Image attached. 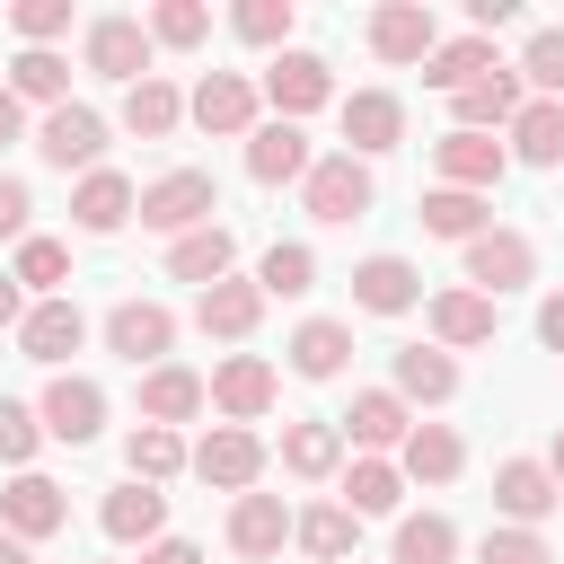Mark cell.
Here are the masks:
<instances>
[{"label": "cell", "mask_w": 564, "mask_h": 564, "mask_svg": "<svg viewBox=\"0 0 564 564\" xmlns=\"http://www.w3.org/2000/svg\"><path fill=\"white\" fill-rule=\"evenodd\" d=\"M212 212H220V185L203 176V167H167L159 185H141V229H159V238H185V229H212Z\"/></svg>", "instance_id": "obj_1"}, {"label": "cell", "mask_w": 564, "mask_h": 564, "mask_svg": "<svg viewBox=\"0 0 564 564\" xmlns=\"http://www.w3.org/2000/svg\"><path fill=\"white\" fill-rule=\"evenodd\" d=\"M35 423H44V441L88 449V441L106 432V388H97V379H79V370H53V388L35 397Z\"/></svg>", "instance_id": "obj_2"}, {"label": "cell", "mask_w": 564, "mask_h": 564, "mask_svg": "<svg viewBox=\"0 0 564 564\" xmlns=\"http://www.w3.org/2000/svg\"><path fill=\"white\" fill-rule=\"evenodd\" d=\"M185 467H194L203 485H220V494H247V485L264 476V441H256L247 423H212V432L185 449Z\"/></svg>", "instance_id": "obj_3"}, {"label": "cell", "mask_w": 564, "mask_h": 564, "mask_svg": "<svg viewBox=\"0 0 564 564\" xmlns=\"http://www.w3.org/2000/svg\"><path fill=\"white\" fill-rule=\"evenodd\" d=\"M35 159L62 167V176H70V167L88 176V167L106 159V115H97V106H53V115L35 123Z\"/></svg>", "instance_id": "obj_4"}, {"label": "cell", "mask_w": 564, "mask_h": 564, "mask_svg": "<svg viewBox=\"0 0 564 564\" xmlns=\"http://www.w3.org/2000/svg\"><path fill=\"white\" fill-rule=\"evenodd\" d=\"M300 194H308V212H317L326 229H344V220H361V212L379 203L370 167H361V159H344V150H335V159H317V167L300 176Z\"/></svg>", "instance_id": "obj_5"}, {"label": "cell", "mask_w": 564, "mask_h": 564, "mask_svg": "<svg viewBox=\"0 0 564 564\" xmlns=\"http://www.w3.org/2000/svg\"><path fill=\"white\" fill-rule=\"evenodd\" d=\"M264 97H273V123H300V115H317L326 97H335V79H326V53H273L264 62Z\"/></svg>", "instance_id": "obj_6"}, {"label": "cell", "mask_w": 564, "mask_h": 564, "mask_svg": "<svg viewBox=\"0 0 564 564\" xmlns=\"http://www.w3.org/2000/svg\"><path fill=\"white\" fill-rule=\"evenodd\" d=\"M185 115H194L203 132H220V141H247V132H256V79H247V70H203L194 97H185Z\"/></svg>", "instance_id": "obj_7"}, {"label": "cell", "mask_w": 564, "mask_h": 564, "mask_svg": "<svg viewBox=\"0 0 564 564\" xmlns=\"http://www.w3.org/2000/svg\"><path fill=\"white\" fill-rule=\"evenodd\" d=\"M529 273H538V247H529L520 229H485V238H467V291L502 300V291H529Z\"/></svg>", "instance_id": "obj_8"}, {"label": "cell", "mask_w": 564, "mask_h": 564, "mask_svg": "<svg viewBox=\"0 0 564 564\" xmlns=\"http://www.w3.org/2000/svg\"><path fill=\"white\" fill-rule=\"evenodd\" d=\"M167 344H176V317H167L159 300H115V308H106V352H123L132 370H159Z\"/></svg>", "instance_id": "obj_9"}, {"label": "cell", "mask_w": 564, "mask_h": 564, "mask_svg": "<svg viewBox=\"0 0 564 564\" xmlns=\"http://www.w3.org/2000/svg\"><path fill=\"white\" fill-rule=\"evenodd\" d=\"M432 44H441V18H432L423 0H379V9H370V53H379V62L405 70V62H432Z\"/></svg>", "instance_id": "obj_10"}, {"label": "cell", "mask_w": 564, "mask_h": 564, "mask_svg": "<svg viewBox=\"0 0 564 564\" xmlns=\"http://www.w3.org/2000/svg\"><path fill=\"white\" fill-rule=\"evenodd\" d=\"M405 141V97H388V88H352L344 97V159H379V150H397Z\"/></svg>", "instance_id": "obj_11"}, {"label": "cell", "mask_w": 564, "mask_h": 564, "mask_svg": "<svg viewBox=\"0 0 564 564\" xmlns=\"http://www.w3.org/2000/svg\"><path fill=\"white\" fill-rule=\"evenodd\" d=\"M432 167H441V185H458V194H494L502 167H511V150H502L494 132H441V141H432Z\"/></svg>", "instance_id": "obj_12"}, {"label": "cell", "mask_w": 564, "mask_h": 564, "mask_svg": "<svg viewBox=\"0 0 564 564\" xmlns=\"http://www.w3.org/2000/svg\"><path fill=\"white\" fill-rule=\"evenodd\" d=\"M79 344H88V317H79V300H70V291H62V300H35V308L18 317V352H26V361H44V370H62Z\"/></svg>", "instance_id": "obj_13"}, {"label": "cell", "mask_w": 564, "mask_h": 564, "mask_svg": "<svg viewBox=\"0 0 564 564\" xmlns=\"http://www.w3.org/2000/svg\"><path fill=\"white\" fill-rule=\"evenodd\" d=\"M132 212H141V185H132L123 167H88V176L70 185V220H79L88 238H115Z\"/></svg>", "instance_id": "obj_14"}, {"label": "cell", "mask_w": 564, "mask_h": 564, "mask_svg": "<svg viewBox=\"0 0 564 564\" xmlns=\"http://www.w3.org/2000/svg\"><path fill=\"white\" fill-rule=\"evenodd\" d=\"M555 502H564V494H555L546 458H502V467H494V511H502V529H538Z\"/></svg>", "instance_id": "obj_15"}, {"label": "cell", "mask_w": 564, "mask_h": 564, "mask_svg": "<svg viewBox=\"0 0 564 564\" xmlns=\"http://www.w3.org/2000/svg\"><path fill=\"white\" fill-rule=\"evenodd\" d=\"M62 520H70V502H62V485H53V476H35V467H26V476H9V485H0V529H9V538H26V546H35V538H53Z\"/></svg>", "instance_id": "obj_16"}, {"label": "cell", "mask_w": 564, "mask_h": 564, "mask_svg": "<svg viewBox=\"0 0 564 564\" xmlns=\"http://www.w3.org/2000/svg\"><path fill=\"white\" fill-rule=\"evenodd\" d=\"M88 70L97 79H150V26L141 18H88Z\"/></svg>", "instance_id": "obj_17"}, {"label": "cell", "mask_w": 564, "mask_h": 564, "mask_svg": "<svg viewBox=\"0 0 564 564\" xmlns=\"http://www.w3.org/2000/svg\"><path fill=\"white\" fill-rule=\"evenodd\" d=\"M203 405H220L229 423H256V414L273 405V361H256V352H229V361L203 379Z\"/></svg>", "instance_id": "obj_18"}, {"label": "cell", "mask_w": 564, "mask_h": 564, "mask_svg": "<svg viewBox=\"0 0 564 564\" xmlns=\"http://www.w3.org/2000/svg\"><path fill=\"white\" fill-rule=\"evenodd\" d=\"M335 432H344L361 458H379V449H397V441L414 432V414H405V397H397V388H361V397L344 405V423H335Z\"/></svg>", "instance_id": "obj_19"}, {"label": "cell", "mask_w": 564, "mask_h": 564, "mask_svg": "<svg viewBox=\"0 0 564 564\" xmlns=\"http://www.w3.org/2000/svg\"><path fill=\"white\" fill-rule=\"evenodd\" d=\"M97 529H106L115 546H159V538H167V494H159V485H115V494L97 502Z\"/></svg>", "instance_id": "obj_20"}, {"label": "cell", "mask_w": 564, "mask_h": 564, "mask_svg": "<svg viewBox=\"0 0 564 564\" xmlns=\"http://www.w3.org/2000/svg\"><path fill=\"white\" fill-rule=\"evenodd\" d=\"M282 546H291V511H282V494H238V502H229V555L273 564Z\"/></svg>", "instance_id": "obj_21"}, {"label": "cell", "mask_w": 564, "mask_h": 564, "mask_svg": "<svg viewBox=\"0 0 564 564\" xmlns=\"http://www.w3.org/2000/svg\"><path fill=\"white\" fill-rule=\"evenodd\" d=\"M529 106V88H520V70H485V79H467L458 97H449V115H458V132H511V115Z\"/></svg>", "instance_id": "obj_22"}, {"label": "cell", "mask_w": 564, "mask_h": 564, "mask_svg": "<svg viewBox=\"0 0 564 564\" xmlns=\"http://www.w3.org/2000/svg\"><path fill=\"white\" fill-rule=\"evenodd\" d=\"M308 167H317V150H308L300 123H256V132H247V176H256V185H300Z\"/></svg>", "instance_id": "obj_23"}, {"label": "cell", "mask_w": 564, "mask_h": 564, "mask_svg": "<svg viewBox=\"0 0 564 564\" xmlns=\"http://www.w3.org/2000/svg\"><path fill=\"white\" fill-rule=\"evenodd\" d=\"M423 300V273L405 264V256H361L352 264V308H370V317H405Z\"/></svg>", "instance_id": "obj_24"}, {"label": "cell", "mask_w": 564, "mask_h": 564, "mask_svg": "<svg viewBox=\"0 0 564 564\" xmlns=\"http://www.w3.org/2000/svg\"><path fill=\"white\" fill-rule=\"evenodd\" d=\"M256 317H264V291H256V282H238V273H229V282H212V291H194V326H203V335H220V344H247V335H256Z\"/></svg>", "instance_id": "obj_25"}, {"label": "cell", "mask_w": 564, "mask_h": 564, "mask_svg": "<svg viewBox=\"0 0 564 564\" xmlns=\"http://www.w3.org/2000/svg\"><path fill=\"white\" fill-rule=\"evenodd\" d=\"M467 467V441L449 432V423H414L405 441H397V476H414V485H449Z\"/></svg>", "instance_id": "obj_26"}, {"label": "cell", "mask_w": 564, "mask_h": 564, "mask_svg": "<svg viewBox=\"0 0 564 564\" xmlns=\"http://www.w3.org/2000/svg\"><path fill=\"white\" fill-rule=\"evenodd\" d=\"M229 256H238V238L212 220V229H185V238H167V273L176 282H194V291H212V282H229Z\"/></svg>", "instance_id": "obj_27"}, {"label": "cell", "mask_w": 564, "mask_h": 564, "mask_svg": "<svg viewBox=\"0 0 564 564\" xmlns=\"http://www.w3.org/2000/svg\"><path fill=\"white\" fill-rule=\"evenodd\" d=\"M203 414V379L185 370V361H159V370H141V423H194Z\"/></svg>", "instance_id": "obj_28"}, {"label": "cell", "mask_w": 564, "mask_h": 564, "mask_svg": "<svg viewBox=\"0 0 564 564\" xmlns=\"http://www.w3.org/2000/svg\"><path fill=\"white\" fill-rule=\"evenodd\" d=\"M352 538H361V520H352L344 502H308V511H291V546H300L308 564H344Z\"/></svg>", "instance_id": "obj_29"}, {"label": "cell", "mask_w": 564, "mask_h": 564, "mask_svg": "<svg viewBox=\"0 0 564 564\" xmlns=\"http://www.w3.org/2000/svg\"><path fill=\"white\" fill-rule=\"evenodd\" d=\"M511 159L520 167H564V97H529L511 115Z\"/></svg>", "instance_id": "obj_30"}, {"label": "cell", "mask_w": 564, "mask_h": 564, "mask_svg": "<svg viewBox=\"0 0 564 564\" xmlns=\"http://www.w3.org/2000/svg\"><path fill=\"white\" fill-rule=\"evenodd\" d=\"M176 123H185L176 79H159V70H150V79H132V88H123V132H132V141H167Z\"/></svg>", "instance_id": "obj_31"}, {"label": "cell", "mask_w": 564, "mask_h": 564, "mask_svg": "<svg viewBox=\"0 0 564 564\" xmlns=\"http://www.w3.org/2000/svg\"><path fill=\"white\" fill-rule=\"evenodd\" d=\"M414 212H423V229H432V238H458V247L494 229V194H458V185H432Z\"/></svg>", "instance_id": "obj_32"}, {"label": "cell", "mask_w": 564, "mask_h": 564, "mask_svg": "<svg viewBox=\"0 0 564 564\" xmlns=\"http://www.w3.org/2000/svg\"><path fill=\"white\" fill-rule=\"evenodd\" d=\"M432 344H441V352L494 344V300H485V291H441V300H432Z\"/></svg>", "instance_id": "obj_33"}, {"label": "cell", "mask_w": 564, "mask_h": 564, "mask_svg": "<svg viewBox=\"0 0 564 564\" xmlns=\"http://www.w3.org/2000/svg\"><path fill=\"white\" fill-rule=\"evenodd\" d=\"M397 397H405V405H449V397H458V361H449L441 344H405V352H397Z\"/></svg>", "instance_id": "obj_34"}, {"label": "cell", "mask_w": 564, "mask_h": 564, "mask_svg": "<svg viewBox=\"0 0 564 564\" xmlns=\"http://www.w3.org/2000/svg\"><path fill=\"white\" fill-rule=\"evenodd\" d=\"M344 361H352V326L344 317H308L291 335V370L300 379H344Z\"/></svg>", "instance_id": "obj_35"}, {"label": "cell", "mask_w": 564, "mask_h": 564, "mask_svg": "<svg viewBox=\"0 0 564 564\" xmlns=\"http://www.w3.org/2000/svg\"><path fill=\"white\" fill-rule=\"evenodd\" d=\"M458 555V520L449 511H405L388 538V564H449Z\"/></svg>", "instance_id": "obj_36"}, {"label": "cell", "mask_w": 564, "mask_h": 564, "mask_svg": "<svg viewBox=\"0 0 564 564\" xmlns=\"http://www.w3.org/2000/svg\"><path fill=\"white\" fill-rule=\"evenodd\" d=\"M9 282L18 291H35V300H62V282H70V247L62 238H18V264H9Z\"/></svg>", "instance_id": "obj_37"}, {"label": "cell", "mask_w": 564, "mask_h": 564, "mask_svg": "<svg viewBox=\"0 0 564 564\" xmlns=\"http://www.w3.org/2000/svg\"><path fill=\"white\" fill-rule=\"evenodd\" d=\"M282 467L308 476V485L335 476V467H344V432H335V423H282Z\"/></svg>", "instance_id": "obj_38"}, {"label": "cell", "mask_w": 564, "mask_h": 564, "mask_svg": "<svg viewBox=\"0 0 564 564\" xmlns=\"http://www.w3.org/2000/svg\"><path fill=\"white\" fill-rule=\"evenodd\" d=\"M405 502V476L388 467V458H352L344 467V511L352 520H379V511H397Z\"/></svg>", "instance_id": "obj_39"}, {"label": "cell", "mask_w": 564, "mask_h": 564, "mask_svg": "<svg viewBox=\"0 0 564 564\" xmlns=\"http://www.w3.org/2000/svg\"><path fill=\"white\" fill-rule=\"evenodd\" d=\"M485 70H502V62H494V44H485V35H458V44H432L423 88H449V97H458V88H467V79H485Z\"/></svg>", "instance_id": "obj_40"}, {"label": "cell", "mask_w": 564, "mask_h": 564, "mask_svg": "<svg viewBox=\"0 0 564 564\" xmlns=\"http://www.w3.org/2000/svg\"><path fill=\"white\" fill-rule=\"evenodd\" d=\"M9 97H18V106L35 97L44 115L70 106V62H62V53H18V62H9Z\"/></svg>", "instance_id": "obj_41"}, {"label": "cell", "mask_w": 564, "mask_h": 564, "mask_svg": "<svg viewBox=\"0 0 564 564\" xmlns=\"http://www.w3.org/2000/svg\"><path fill=\"white\" fill-rule=\"evenodd\" d=\"M123 467H132V485H167V476L185 467V441H176L167 423H132V441H123Z\"/></svg>", "instance_id": "obj_42"}, {"label": "cell", "mask_w": 564, "mask_h": 564, "mask_svg": "<svg viewBox=\"0 0 564 564\" xmlns=\"http://www.w3.org/2000/svg\"><path fill=\"white\" fill-rule=\"evenodd\" d=\"M520 88L529 97H564V26H529V44H520Z\"/></svg>", "instance_id": "obj_43"}, {"label": "cell", "mask_w": 564, "mask_h": 564, "mask_svg": "<svg viewBox=\"0 0 564 564\" xmlns=\"http://www.w3.org/2000/svg\"><path fill=\"white\" fill-rule=\"evenodd\" d=\"M256 291H264V300H300V291H317V256H308L300 238H291V247H264Z\"/></svg>", "instance_id": "obj_44"}, {"label": "cell", "mask_w": 564, "mask_h": 564, "mask_svg": "<svg viewBox=\"0 0 564 564\" xmlns=\"http://www.w3.org/2000/svg\"><path fill=\"white\" fill-rule=\"evenodd\" d=\"M141 26H150V44H203L212 35V9L203 0H159Z\"/></svg>", "instance_id": "obj_45"}, {"label": "cell", "mask_w": 564, "mask_h": 564, "mask_svg": "<svg viewBox=\"0 0 564 564\" xmlns=\"http://www.w3.org/2000/svg\"><path fill=\"white\" fill-rule=\"evenodd\" d=\"M247 44H282L291 53V26H300V9L291 0H238V18H229Z\"/></svg>", "instance_id": "obj_46"}, {"label": "cell", "mask_w": 564, "mask_h": 564, "mask_svg": "<svg viewBox=\"0 0 564 564\" xmlns=\"http://www.w3.org/2000/svg\"><path fill=\"white\" fill-rule=\"evenodd\" d=\"M9 26L26 35V53H53V35H70V0H18Z\"/></svg>", "instance_id": "obj_47"}, {"label": "cell", "mask_w": 564, "mask_h": 564, "mask_svg": "<svg viewBox=\"0 0 564 564\" xmlns=\"http://www.w3.org/2000/svg\"><path fill=\"white\" fill-rule=\"evenodd\" d=\"M35 441H44V423H35V405H18V397H0V467H18V476H26V458H35Z\"/></svg>", "instance_id": "obj_48"}, {"label": "cell", "mask_w": 564, "mask_h": 564, "mask_svg": "<svg viewBox=\"0 0 564 564\" xmlns=\"http://www.w3.org/2000/svg\"><path fill=\"white\" fill-rule=\"evenodd\" d=\"M476 564H555V546H546L538 529H485Z\"/></svg>", "instance_id": "obj_49"}, {"label": "cell", "mask_w": 564, "mask_h": 564, "mask_svg": "<svg viewBox=\"0 0 564 564\" xmlns=\"http://www.w3.org/2000/svg\"><path fill=\"white\" fill-rule=\"evenodd\" d=\"M26 212H35L26 176H0V238H26Z\"/></svg>", "instance_id": "obj_50"}, {"label": "cell", "mask_w": 564, "mask_h": 564, "mask_svg": "<svg viewBox=\"0 0 564 564\" xmlns=\"http://www.w3.org/2000/svg\"><path fill=\"white\" fill-rule=\"evenodd\" d=\"M538 344H546V352H564V291H546V300H538Z\"/></svg>", "instance_id": "obj_51"}, {"label": "cell", "mask_w": 564, "mask_h": 564, "mask_svg": "<svg viewBox=\"0 0 564 564\" xmlns=\"http://www.w3.org/2000/svg\"><path fill=\"white\" fill-rule=\"evenodd\" d=\"M141 564H203V546L194 538H159V546H141Z\"/></svg>", "instance_id": "obj_52"}, {"label": "cell", "mask_w": 564, "mask_h": 564, "mask_svg": "<svg viewBox=\"0 0 564 564\" xmlns=\"http://www.w3.org/2000/svg\"><path fill=\"white\" fill-rule=\"evenodd\" d=\"M18 317H26V291L0 273V335H18Z\"/></svg>", "instance_id": "obj_53"}, {"label": "cell", "mask_w": 564, "mask_h": 564, "mask_svg": "<svg viewBox=\"0 0 564 564\" xmlns=\"http://www.w3.org/2000/svg\"><path fill=\"white\" fill-rule=\"evenodd\" d=\"M18 123H26V106H18V97H9V79H0V150L18 141Z\"/></svg>", "instance_id": "obj_54"}, {"label": "cell", "mask_w": 564, "mask_h": 564, "mask_svg": "<svg viewBox=\"0 0 564 564\" xmlns=\"http://www.w3.org/2000/svg\"><path fill=\"white\" fill-rule=\"evenodd\" d=\"M0 564H35V555H26V538H9V529H0Z\"/></svg>", "instance_id": "obj_55"}, {"label": "cell", "mask_w": 564, "mask_h": 564, "mask_svg": "<svg viewBox=\"0 0 564 564\" xmlns=\"http://www.w3.org/2000/svg\"><path fill=\"white\" fill-rule=\"evenodd\" d=\"M546 476H555V494H564V432L546 441Z\"/></svg>", "instance_id": "obj_56"}]
</instances>
